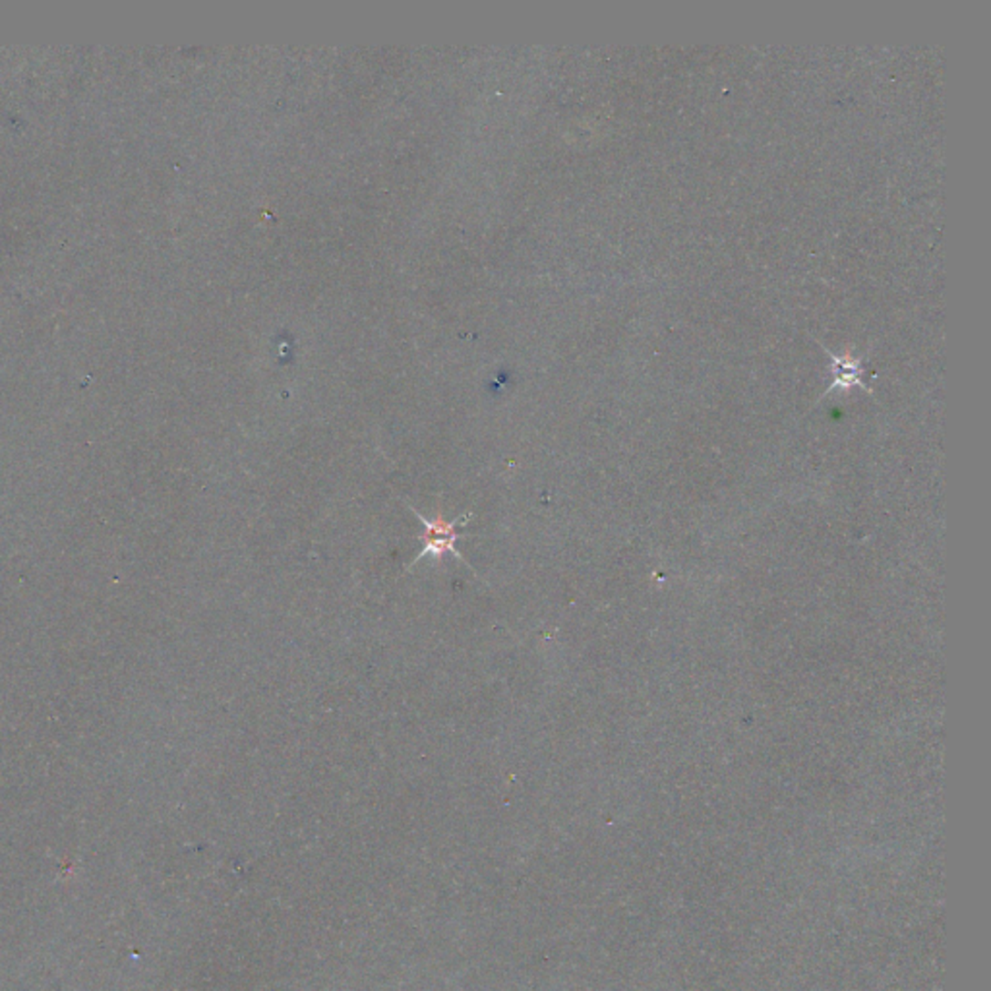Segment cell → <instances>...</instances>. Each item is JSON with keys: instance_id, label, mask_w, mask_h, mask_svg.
I'll return each instance as SVG.
<instances>
[{"instance_id": "cell-1", "label": "cell", "mask_w": 991, "mask_h": 991, "mask_svg": "<svg viewBox=\"0 0 991 991\" xmlns=\"http://www.w3.org/2000/svg\"><path fill=\"white\" fill-rule=\"evenodd\" d=\"M415 515L418 517V521L422 523L424 531L418 534V541L422 542V550L420 554L411 562V565H415L418 560L427 558V556H434V558H442L444 554H453L455 558H461V554L455 550V544H458V539L461 537L459 531L463 527H467V523L470 521V513H465L458 519H453V521H446L444 517H436V519H428L420 515L417 510H413Z\"/></svg>"}, {"instance_id": "cell-2", "label": "cell", "mask_w": 991, "mask_h": 991, "mask_svg": "<svg viewBox=\"0 0 991 991\" xmlns=\"http://www.w3.org/2000/svg\"><path fill=\"white\" fill-rule=\"evenodd\" d=\"M829 356H831V363H832V376H835V380H832L831 387L829 389H837V387H852V386H862L863 387V382H862V365H863V358H854V356H841V355H835L831 353L827 347H823ZM866 389V387H863Z\"/></svg>"}]
</instances>
